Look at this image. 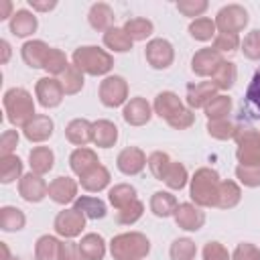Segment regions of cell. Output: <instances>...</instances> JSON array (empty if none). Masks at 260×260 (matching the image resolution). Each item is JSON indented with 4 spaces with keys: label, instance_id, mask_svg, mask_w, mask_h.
<instances>
[{
    "label": "cell",
    "instance_id": "1",
    "mask_svg": "<svg viewBox=\"0 0 260 260\" xmlns=\"http://www.w3.org/2000/svg\"><path fill=\"white\" fill-rule=\"evenodd\" d=\"M189 197L199 207H215L217 203V191H219V175L215 169L201 167L195 171V175L189 179Z\"/></svg>",
    "mask_w": 260,
    "mask_h": 260
},
{
    "label": "cell",
    "instance_id": "2",
    "mask_svg": "<svg viewBox=\"0 0 260 260\" xmlns=\"http://www.w3.org/2000/svg\"><path fill=\"white\" fill-rule=\"evenodd\" d=\"M71 63L83 73V75H93V77H100V75H106L112 71L114 67V57L100 49V47H93V45H85V47H77L71 55Z\"/></svg>",
    "mask_w": 260,
    "mask_h": 260
},
{
    "label": "cell",
    "instance_id": "3",
    "mask_svg": "<svg viewBox=\"0 0 260 260\" xmlns=\"http://www.w3.org/2000/svg\"><path fill=\"white\" fill-rule=\"evenodd\" d=\"M6 118L14 128H24L37 114H35V100L24 87H10L4 91L2 98Z\"/></svg>",
    "mask_w": 260,
    "mask_h": 260
},
{
    "label": "cell",
    "instance_id": "4",
    "mask_svg": "<svg viewBox=\"0 0 260 260\" xmlns=\"http://www.w3.org/2000/svg\"><path fill=\"white\" fill-rule=\"evenodd\" d=\"M150 252V240L140 232H124L112 238L110 254L114 260H142Z\"/></svg>",
    "mask_w": 260,
    "mask_h": 260
},
{
    "label": "cell",
    "instance_id": "5",
    "mask_svg": "<svg viewBox=\"0 0 260 260\" xmlns=\"http://www.w3.org/2000/svg\"><path fill=\"white\" fill-rule=\"evenodd\" d=\"M236 158L242 167L260 165V132L254 128H238L236 136Z\"/></svg>",
    "mask_w": 260,
    "mask_h": 260
},
{
    "label": "cell",
    "instance_id": "6",
    "mask_svg": "<svg viewBox=\"0 0 260 260\" xmlns=\"http://www.w3.org/2000/svg\"><path fill=\"white\" fill-rule=\"evenodd\" d=\"M98 95H100V102L106 108L126 106V102H128V81L120 75H108V77L102 79Z\"/></svg>",
    "mask_w": 260,
    "mask_h": 260
},
{
    "label": "cell",
    "instance_id": "7",
    "mask_svg": "<svg viewBox=\"0 0 260 260\" xmlns=\"http://www.w3.org/2000/svg\"><path fill=\"white\" fill-rule=\"evenodd\" d=\"M248 10L240 4H228L223 8H219V12L215 14V26L219 32H234L238 35L240 30L246 28L248 24Z\"/></svg>",
    "mask_w": 260,
    "mask_h": 260
},
{
    "label": "cell",
    "instance_id": "8",
    "mask_svg": "<svg viewBox=\"0 0 260 260\" xmlns=\"http://www.w3.org/2000/svg\"><path fill=\"white\" fill-rule=\"evenodd\" d=\"M85 219H87V217H85L83 213H79L75 207L63 209V211L57 213V217H55V221H53L55 234L61 236V238H65V240H73V238H77V236L83 232Z\"/></svg>",
    "mask_w": 260,
    "mask_h": 260
},
{
    "label": "cell",
    "instance_id": "9",
    "mask_svg": "<svg viewBox=\"0 0 260 260\" xmlns=\"http://www.w3.org/2000/svg\"><path fill=\"white\" fill-rule=\"evenodd\" d=\"M144 57L152 69H167L175 61V49L167 39H150L146 43Z\"/></svg>",
    "mask_w": 260,
    "mask_h": 260
},
{
    "label": "cell",
    "instance_id": "10",
    "mask_svg": "<svg viewBox=\"0 0 260 260\" xmlns=\"http://www.w3.org/2000/svg\"><path fill=\"white\" fill-rule=\"evenodd\" d=\"M35 95H37V102H39L43 108L51 110V108H57V106L63 102L65 91H63V85H61L59 77L47 75V77H41V79L37 81V85H35Z\"/></svg>",
    "mask_w": 260,
    "mask_h": 260
},
{
    "label": "cell",
    "instance_id": "11",
    "mask_svg": "<svg viewBox=\"0 0 260 260\" xmlns=\"http://www.w3.org/2000/svg\"><path fill=\"white\" fill-rule=\"evenodd\" d=\"M18 195L28 203H39L49 195V185L41 175L30 171L18 181Z\"/></svg>",
    "mask_w": 260,
    "mask_h": 260
},
{
    "label": "cell",
    "instance_id": "12",
    "mask_svg": "<svg viewBox=\"0 0 260 260\" xmlns=\"http://www.w3.org/2000/svg\"><path fill=\"white\" fill-rule=\"evenodd\" d=\"M175 223L185 232H197L205 223V211L195 203H179L175 209Z\"/></svg>",
    "mask_w": 260,
    "mask_h": 260
},
{
    "label": "cell",
    "instance_id": "13",
    "mask_svg": "<svg viewBox=\"0 0 260 260\" xmlns=\"http://www.w3.org/2000/svg\"><path fill=\"white\" fill-rule=\"evenodd\" d=\"M223 55L217 53L215 49L211 47H205V49H199L193 59H191V71L199 77H211L215 73V69L223 63Z\"/></svg>",
    "mask_w": 260,
    "mask_h": 260
},
{
    "label": "cell",
    "instance_id": "14",
    "mask_svg": "<svg viewBox=\"0 0 260 260\" xmlns=\"http://www.w3.org/2000/svg\"><path fill=\"white\" fill-rule=\"evenodd\" d=\"M146 160L148 158H146V154H144L142 148H138V146H126V148L120 150V154L116 158V167H118V171L122 175L132 177V175H138V173L144 171Z\"/></svg>",
    "mask_w": 260,
    "mask_h": 260
},
{
    "label": "cell",
    "instance_id": "15",
    "mask_svg": "<svg viewBox=\"0 0 260 260\" xmlns=\"http://www.w3.org/2000/svg\"><path fill=\"white\" fill-rule=\"evenodd\" d=\"M122 118L130 126H144L152 118V106L144 98H130L122 110Z\"/></svg>",
    "mask_w": 260,
    "mask_h": 260
},
{
    "label": "cell",
    "instance_id": "16",
    "mask_svg": "<svg viewBox=\"0 0 260 260\" xmlns=\"http://www.w3.org/2000/svg\"><path fill=\"white\" fill-rule=\"evenodd\" d=\"M49 197L59 205H67L77 199V181L71 177H57L49 183Z\"/></svg>",
    "mask_w": 260,
    "mask_h": 260
},
{
    "label": "cell",
    "instance_id": "17",
    "mask_svg": "<svg viewBox=\"0 0 260 260\" xmlns=\"http://www.w3.org/2000/svg\"><path fill=\"white\" fill-rule=\"evenodd\" d=\"M217 95V87L211 81H197L187 85V106L191 110L205 108Z\"/></svg>",
    "mask_w": 260,
    "mask_h": 260
},
{
    "label": "cell",
    "instance_id": "18",
    "mask_svg": "<svg viewBox=\"0 0 260 260\" xmlns=\"http://www.w3.org/2000/svg\"><path fill=\"white\" fill-rule=\"evenodd\" d=\"M53 130H55V124L53 120L47 116V114H37L24 128H22V134L28 142H45L53 136Z\"/></svg>",
    "mask_w": 260,
    "mask_h": 260
},
{
    "label": "cell",
    "instance_id": "19",
    "mask_svg": "<svg viewBox=\"0 0 260 260\" xmlns=\"http://www.w3.org/2000/svg\"><path fill=\"white\" fill-rule=\"evenodd\" d=\"M65 138H67L71 144H75L77 148L89 144L91 138H93V122H89V120H85V118H75V120H71V122L65 126Z\"/></svg>",
    "mask_w": 260,
    "mask_h": 260
},
{
    "label": "cell",
    "instance_id": "20",
    "mask_svg": "<svg viewBox=\"0 0 260 260\" xmlns=\"http://www.w3.org/2000/svg\"><path fill=\"white\" fill-rule=\"evenodd\" d=\"M49 51H51V47H49L45 41L32 39V41H26V43L22 45L20 55H22V61H24L28 67H32V69H43Z\"/></svg>",
    "mask_w": 260,
    "mask_h": 260
},
{
    "label": "cell",
    "instance_id": "21",
    "mask_svg": "<svg viewBox=\"0 0 260 260\" xmlns=\"http://www.w3.org/2000/svg\"><path fill=\"white\" fill-rule=\"evenodd\" d=\"M185 106L181 102V98L175 93V91H160L156 98H154V104H152V112L162 118V120H171L177 112H181Z\"/></svg>",
    "mask_w": 260,
    "mask_h": 260
},
{
    "label": "cell",
    "instance_id": "22",
    "mask_svg": "<svg viewBox=\"0 0 260 260\" xmlns=\"http://www.w3.org/2000/svg\"><path fill=\"white\" fill-rule=\"evenodd\" d=\"M37 26H39V20H37L35 12L24 10V8L16 10V12L12 14V18H10V32H12L14 37H20V39L30 37V35L37 30Z\"/></svg>",
    "mask_w": 260,
    "mask_h": 260
},
{
    "label": "cell",
    "instance_id": "23",
    "mask_svg": "<svg viewBox=\"0 0 260 260\" xmlns=\"http://www.w3.org/2000/svg\"><path fill=\"white\" fill-rule=\"evenodd\" d=\"M98 165H100V158H98L95 150H91V148H87V146L75 148V150L71 152V156H69V167H71V171H73L77 177L85 175L87 171H91V169L98 167Z\"/></svg>",
    "mask_w": 260,
    "mask_h": 260
},
{
    "label": "cell",
    "instance_id": "24",
    "mask_svg": "<svg viewBox=\"0 0 260 260\" xmlns=\"http://www.w3.org/2000/svg\"><path fill=\"white\" fill-rule=\"evenodd\" d=\"M110 181H112L110 171H108L102 162H100L98 167H93L91 171H87L85 175L79 177V185H81L85 191H89V193H100V191H104V189L110 185Z\"/></svg>",
    "mask_w": 260,
    "mask_h": 260
},
{
    "label": "cell",
    "instance_id": "25",
    "mask_svg": "<svg viewBox=\"0 0 260 260\" xmlns=\"http://www.w3.org/2000/svg\"><path fill=\"white\" fill-rule=\"evenodd\" d=\"M114 10H112V6L110 4H106V2H95L91 8H89V12H87V20H89V24H91V28H95V30H100V32H106V30H110L112 26H114Z\"/></svg>",
    "mask_w": 260,
    "mask_h": 260
},
{
    "label": "cell",
    "instance_id": "26",
    "mask_svg": "<svg viewBox=\"0 0 260 260\" xmlns=\"http://www.w3.org/2000/svg\"><path fill=\"white\" fill-rule=\"evenodd\" d=\"M28 165H30V171L37 173V175H47L53 165H55V152L49 148V146H35L30 152H28Z\"/></svg>",
    "mask_w": 260,
    "mask_h": 260
},
{
    "label": "cell",
    "instance_id": "27",
    "mask_svg": "<svg viewBox=\"0 0 260 260\" xmlns=\"http://www.w3.org/2000/svg\"><path fill=\"white\" fill-rule=\"evenodd\" d=\"M91 142L100 148H110L118 142V126L110 120H98L93 122V138Z\"/></svg>",
    "mask_w": 260,
    "mask_h": 260
},
{
    "label": "cell",
    "instance_id": "28",
    "mask_svg": "<svg viewBox=\"0 0 260 260\" xmlns=\"http://www.w3.org/2000/svg\"><path fill=\"white\" fill-rule=\"evenodd\" d=\"M73 207L83 213L87 219H102L106 217L108 209H106V203L100 199V197H91V195H79L75 201H73Z\"/></svg>",
    "mask_w": 260,
    "mask_h": 260
},
{
    "label": "cell",
    "instance_id": "29",
    "mask_svg": "<svg viewBox=\"0 0 260 260\" xmlns=\"http://www.w3.org/2000/svg\"><path fill=\"white\" fill-rule=\"evenodd\" d=\"M240 199H242V189H240V185L236 181L225 179V181L219 183L215 207H219V209H232V207H236L240 203Z\"/></svg>",
    "mask_w": 260,
    "mask_h": 260
},
{
    "label": "cell",
    "instance_id": "30",
    "mask_svg": "<svg viewBox=\"0 0 260 260\" xmlns=\"http://www.w3.org/2000/svg\"><path fill=\"white\" fill-rule=\"evenodd\" d=\"M177 205H179L177 197L173 193H169V191H156L150 197V211L156 217H171V215H175Z\"/></svg>",
    "mask_w": 260,
    "mask_h": 260
},
{
    "label": "cell",
    "instance_id": "31",
    "mask_svg": "<svg viewBox=\"0 0 260 260\" xmlns=\"http://www.w3.org/2000/svg\"><path fill=\"white\" fill-rule=\"evenodd\" d=\"M79 250L85 260H104L106 256V240L100 234H85L79 242Z\"/></svg>",
    "mask_w": 260,
    "mask_h": 260
},
{
    "label": "cell",
    "instance_id": "32",
    "mask_svg": "<svg viewBox=\"0 0 260 260\" xmlns=\"http://www.w3.org/2000/svg\"><path fill=\"white\" fill-rule=\"evenodd\" d=\"M104 45L114 53H126L132 49L134 41L126 35V30L122 26H112L110 30L104 32Z\"/></svg>",
    "mask_w": 260,
    "mask_h": 260
},
{
    "label": "cell",
    "instance_id": "33",
    "mask_svg": "<svg viewBox=\"0 0 260 260\" xmlns=\"http://www.w3.org/2000/svg\"><path fill=\"white\" fill-rule=\"evenodd\" d=\"M26 223V215L22 209L14 205H4L0 209V230L2 232H18Z\"/></svg>",
    "mask_w": 260,
    "mask_h": 260
},
{
    "label": "cell",
    "instance_id": "34",
    "mask_svg": "<svg viewBox=\"0 0 260 260\" xmlns=\"http://www.w3.org/2000/svg\"><path fill=\"white\" fill-rule=\"evenodd\" d=\"M61 242L55 236H41L35 244V260H59Z\"/></svg>",
    "mask_w": 260,
    "mask_h": 260
},
{
    "label": "cell",
    "instance_id": "35",
    "mask_svg": "<svg viewBox=\"0 0 260 260\" xmlns=\"http://www.w3.org/2000/svg\"><path fill=\"white\" fill-rule=\"evenodd\" d=\"M122 28L126 30V35H128L132 41H146V39L152 35L154 24H152V20H148V18L134 16V18H128Z\"/></svg>",
    "mask_w": 260,
    "mask_h": 260
},
{
    "label": "cell",
    "instance_id": "36",
    "mask_svg": "<svg viewBox=\"0 0 260 260\" xmlns=\"http://www.w3.org/2000/svg\"><path fill=\"white\" fill-rule=\"evenodd\" d=\"M236 79H238V67H236V63H232V61H223V63L215 69V73L211 75V83H213L217 89H221V91L234 87Z\"/></svg>",
    "mask_w": 260,
    "mask_h": 260
},
{
    "label": "cell",
    "instance_id": "37",
    "mask_svg": "<svg viewBox=\"0 0 260 260\" xmlns=\"http://www.w3.org/2000/svg\"><path fill=\"white\" fill-rule=\"evenodd\" d=\"M22 179V160L16 154H8V156H0V181L4 185L14 183V181Z\"/></svg>",
    "mask_w": 260,
    "mask_h": 260
},
{
    "label": "cell",
    "instance_id": "38",
    "mask_svg": "<svg viewBox=\"0 0 260 260\" xmlns=\"http://www.w3.org/2000/svg\"><path fill=\"white\" fill-rule=\"evenodd\" d=\"M189 35H191L195 41H201V43L215 39V35H217L215 20H211V18H207V16H201V18L191 20V24H189Z\"/></svg>",
    "mask_w": 260,
    "mask_h": 260
},
{
    "label": "cell",
    "instance_id": "39",
    "mask_svg": "<svg viewBox=\"0 0 260 260\" xmlns=\"http://www.w3.org/2000/svg\"><path fill=\"white\" fill-rule=\"evenodd\" d=\"M59 81H61V85H63L65 95H75V93H79V91L83 89V83H85L83 73H81L73 63H69V67L63 71V75L59 77Z\"/></svg>",
    "mask_w": 260,
    "mask_h": 260
},
{
    "label": "cell",
    "instance_id": "40",
    "mask_svg": "<svg viewBox=\"0 0 260 260\" xmlns=\"http://www.w3.org/2000/svg\"><path fill=\"white\" fill-rule=\"evenodd\" d=\"M108 199H110V203H112L116 209H122V207H126L128 203H132L134 199H138V197H136V189H134L132 185H128V183H118V185H114V187L108 191Z\"/></svg>",
    "mask_w": 260,
    "mask_h": 260
},
{
    "label": "cell",
    "instance_id": "41",
    "mask_svg": "<svg viewBox=\"0 0 260 260\" xmlns=\"http://www.w3.org/2000/svg\"><path fill=\"white\" fill-rule=\"evenodd\" d=\"M207 120H221V118H228V114L232 112V98L230 95H223V93H217L205 108H203Z\"/></svg>",
    "mask_w": 260,
    "mask_h": 260
},
{
    "label": "cell",
    "instance_id": "42",
    "mask_svg": "<svg viewBox=\"0 0 260 260\" xmlns=\"http://www.w3.org/2000/svg\"><path fill=\"white\" fill-rule=\"evenodd\" d=\"M236 132H238V126L234 122H230L228 118L207 120V134L215 140H230L236 136Z\"/></svg>",
    "mask_w": 260,
    "mask_h": 260
},
{
    "label": "cell",
    "instance_id": "43",
    "mask_svg": "<svg viewBox=\"0 0 260 260\" xmlns=\"http://www.w3.org/2000/svg\"><path fill=\"white\" fill-rule=\"evenodd\" d=\"M162 181H165V185H167L169 189L181 191V189L187 185V181H189V173H187V169H185L183 162H175V160H173Z\"/></svg>",
    "mask_w": 260,
    "mask_h": 260
},
{
    "label": "cell",
    "instance_id": "44",
    "mask_svg": "<svg viewBox=\"0 0 260 260\" xmlns=\"http://www.w3.org/2000/svg\"><path fill=\"white\" fill-rule=\"evenodd\" d=\"M69 67V61H67V57H65V53L61 51V49H55V47H51V51H49V55H47V61H45V71L51 75V77H61L63 75V71Z\"/></svg>",
    "mask_w": 260,
    "mask_h": 260
},
{
    "label": "cell",
    "instance_id": "45",
    "mask_svg": "<svg viewBox=\"0 0 260 260\" xmlns=\"http://www.w3.org/2000/svg\"><path fill=\"white\" fill-rule=\"evenodd\" d=\"M171 260H193L197 254V246L191 238H177L169 248Z\"/></svg>",
    "mask_w": 260,
    "mask_h": 260
},
{
    "label": "cell",
    "instance_id": "46",
    "mask_svg": "<svg viewBox=\"0 0 260 260\" xmlns=\"http://www.w3.org/2000/svg\"><path fill=\"white\" fill-rule=\"evenodd\" d=\"M171 162H173V160H171V156H169L167 152H162V150H154V152L148 156L146 167H148V171L152 173L154 179L162 181L165 175H167V171H169V167H171Z\"/></svg>",
    "mask_w": 260,
    "mask_h": 260
},
{
    "label": "cell",
    "instance_id": "47",
    "mask_svg": "<svg viewBox=\"0 0 260 260\" xmlns=\"http://www.w3.org/2000/svg\"><path fill=\"white\" fill-rule=\"evenodd\" d=\"M142 213H144V203L140 199H134L132 203L116 211V221L120 225H132L142 217Z\"/></svg>",
    "mask_w": 260,
    "mask_h": 260
},
{
    "label": "cell",
    "instance_id": "48",
    "mask_svg": "<svg viewBox=\"0 0 260 260\" xmlns=\"http://www.w3.org/2000/svg\"><path fill=\"white\" fill-rule=\"evenodd\" d=\"M242 41H240V35H234V32H217L215 39H213V45L211 49H215L217 53H236L240 49Z\"/></svg>",
    "mask_w": 260,
    "mask_h": 260
},
{
    "label": "cell",
    "instance_id": "49",
    "mask_svg": "<svg viewBox=\"0 0 260 260\" xmlns=\"http://www.w3.org/2000/svg\"><path fill=\"white\" fill-rule=\"evenodd\" d=\"M246 104H248V108L254 112V116L260 118V67L254 71L252 81L248 83V89H246Z\"/></svg>",
    "mask_w": 260,
    "mask_h": 260
},
{
    "label": "cell",
    "instance_id": "50",
    "mask_svg": "<svg viewBox=\"0 0 260 260\" xmlns=\"http://www.w3.org/2000/svg\"><path fill=\"white\" fill-rule=\"evenodd\" d=\"M240 49H242V53H244V57H246V59L260 61V28L250 30V32L244 37V41H242Z\"/></svg>",
    "mask_w": 260,
    "mask_h": 260
},
{
    "label": "cell",
    "instance_id": "51",
    "mask_svg": "<svg viewBox=\"0 0 260 260\" xmlns=\"http://www.w3.org/2000/svg\"><path fill=\"white\" fill-rule=\"evenodd\" d=\"M207 0H179L177 2V10L183 14V16H189V18H201V14L207 10Z\"/></svg>",
    "mask_w": 260,
    "mask_h": 260
},
{
    "label": "cell",
    "instance_id": "52",
    "mask_svg": "<svg viewBox=\"0 0 260 260\" xmlns=\"http://www.w3.org/2000/svg\"><path fill=\"white\" fill-rule=\"evenodd\" d=\"M236 179L244 185V187H260V165L256 167H236Z\"/></svg>",
    "mask_w": 260,
    "mask_h": 260
},
{
    "label": "cell",
    "instance_id": "53",
    "mask_svg": "<svg viewBox=\"0 0 260 260\" xmlns=\"http://www.w3.org/2000/svg\"><path fill=\"white\" fill-rule=\"evenodd\" d=\"M193 122H195V114H193L191 108H183L171 120H167V124L171 128H175V130H187L189 126H193Z\"/></svg>",
    "mask_w": 260,
    "mask_h": 260
},
{
    "label": "cell",
    "instance_id": "54",
    "mask_svg": "<svg viewBox=\"0 0 260 260\" xmlns=\"http://www.w3.org/2000/svg\"><path fill=\"white\" fill-rule=\"evenodd\" d=\"M203 260H232L228 248L219 242H207L203 246Z\"/></svg>",
    "mask_w": 260,
    "mask_h": 260
},
{
    "label": "cell",
    "instance_id": "55",
    "mask_svg": "<svg viewBox=\"0 0 260 260\" xmlns=\"http://www.w3.org/2000/svg\"><path fill=\"white\" fill-rule=\"evenodd\" d=\"M232 260H260V250L250 242H242L232 252Z\"/></svg>",
    "mask_w": 260,
    "mask_h": 260
},
{
    "label": "cell",
    "instance_id": "56",
    "mask_svg": "<svg viewBox=\"0 0 260 260\" xmlns=\"http://www.w3.org/2000/svg\"><path fill=\"white\" fill-rule=\"evenodd\" d=\"M16 144H18V130H4L0 136V156L14 154Z\"/></svg>",
    "mask_w": 260,
    "mask_h": 260
},
{
    "label": "cell",
    "instance_id": "57",
    "mask_svg": "<svg viewBox=\"0 0 260 260\" xmlns=\"http://www.w3.org/2000/svg\"><path fill=\"white\" fill-rule=\"evenodd\" d=\"M59 260H85L81 250H79V242H61V254H59Z\"/></svg>",
    "mask_w": 260,
    "mask_h": 260
},
{
    "label": "cell",
    "instance_id": "58",
    "mask_svg": "<svg viewBox=\"0 0 260 260\" xmlns=\"http://www.w3.org/2000/svg\"><path fill=\"white\" fill-rule=\"evenodd\" d=\"M28 6L37 12H49L57 6V2L55 0H28Z\"/></svg>",
    "mask_w": 260,
    "mask_h": 260
},
{
    "label": "cell",
    "instance_id": "59",
    "mask_svg": "<svg viewBox=\"0 0 260 260\" xmlns=\"http://www.w3.org/2000/svg\"><path fill=\"white\" fill-rule=\"evenodd\" d=\"M12 2L10 0H0V20L12 18Z\"/></svg>",
    "mask_w": 260,
    "mask_h": 260
},
{
    "label": "cell",
    "instance_id": "60",
    "mask_svg": "<svg viewBox=\"0 0 260 260\" xmlns=\"http://www.w3.org/2000/svg\"><path fill=\"white\" fill-rule=\"evenodd\" d=\"M0 47H2V59H0V63H8V59H10V43L8 41H0Z\"/></svg>",
    "mask_w": 260,
    "mask_h": 260
},
{
    "label": "cell",
    "instance_id": "61",
    "mask_svg": "<svg viewBox=\"0 0 260 260\" xmlns=\"http://www.w3.org/2000/svg\"><path fill=\"white\" fill-rule=\"evenodd\" d=\"M0 250H2V260H12V256H10V250H8L6 242H0Z\"/></svg>",
    "mask_w": 260,
    "mask_h": 260
},
{
    "label": "cell",
    "instance_id": "62",
    "mask_svg": "<svg viewBox=\"0 0 260 260\" xmlns=\"http://www.w3.org/2000/svg\"><path fill=\"white\" fill-rule=\"evenodd\" d=\"M12 260H20V258H12Z\"/></svg>",
    "mask_w": 260,
    "mask_h": 260
},
{
    "label": "cell",
    "instance_id": "63",
    "mask_svg": "<svg viewBox=\"0 0 260 260\" xmlns=\"http://www.w3.org/2000/svg\"><path fill=\"white\" fill-rule=\"evenodd\" d=\"M258 132H260V130H258Z\"/></svg>",
    "mask_w": 260,
    "mask_h": 260
}]
</instances>
